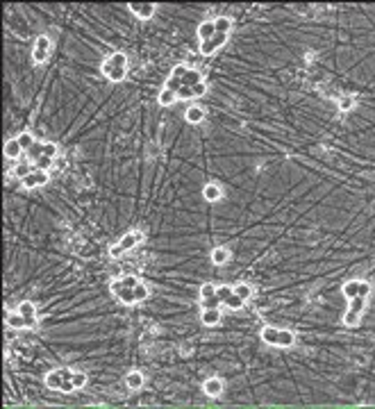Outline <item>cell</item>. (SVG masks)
<instances>
[{
  "instance_id": "obj_4",
  "label": "cell",
  "mask_w": 375,
  "mask_h": 409,
  "mask_svg": "<svg viewBox=\"0 0 375 409\" xmlns=\"http://www.w3.org/2000/svg\"><path fill=\"white\" fill-rule=\"evenodd\" d=\"M46 386L52 391H62V393H73L75 389V371L71 368H55L46 375Z\"/></svg>"
},
{
  "instance_id": "obj_11",
  "label": "cell",
  "mask_w": 375,
  "mask_h": 409,
  "mask_svg": "<svg viewBox=\"0 0 375 409\" xmlns=\"http://www.w3.org/2000/svg\"><path fill=\"white\" fill-rule=\"evenodd\" d=\"M228 39H230V34L228 32H219L216 30V34L211 36L209 41H205V43H200V53L205 55V57H211L214 53H219L221 48H223L225 43H228Z\"/></svg>"
},
{
  "instance_id": "obj_23",
  "label": "cell",
  "mask_w": 375,
  "mask_h": 409,
  "mask_svg": "<svg viewBox=\"0 0 375 409\" xmlns=\"http://www.w3.org/2000/svg\"><path fill=\"white\" fill-rule=\"evenodd\" d=\"M32 171H37V168H34L30 162H25V159H23V162L16 164L14 171H12V173H14V177H19V180H25V177H28Z\"/></svg>"
},
{
  "instance_id": "obj_12",
  "label": "cell",
  "mask_w": 375,
  "mask_h": 409,
  "mask_svg": "<svg viewBox=\"0 0 375 409\" xmlns=\"http://www.w3.org/2000/svg\"><path fill=\"white\" fill-rule=\"evenodd\" d=\"M202 391H205V395H209V398H219V395L225 391V382L216 375L207 377V380L202 382Z\"/></svg>"
},
{
  "instance_id": "obj_9",
  "label": "cell",
  "mask_w": 375,
  "mask_h": 409,
  "mask_svg": "<svg viewBox=\"0 0 375 409\" xmlns=\"http://www.w3.org/2000/svg\"><path fill=\"white\" fill-rule=\"evenodd\" d=\"M50 50H52L50 39H48L46 34L37 36V41H34V48H32V62H34V64L48 62V57H50Z\"/></svg>"
},
{
  "instance_id": "obj_3",
  "label": "cell",
  "mask_w": 375,
  "mask_h": 409,
  "mask_svg": "<svg viewBox=\"0 0 375 409\" xmlns=\"http://www.w3.org/2000/svg\"><path fill=\"white\" fill-rule=\"evenodd\" d=\"M100 71L110 82H123L128 75V57L123 53H112L100 64Z\"/></svg>"
},
{
  "instance_id": "obj_20",
  "label": "cell",
  "mask_w": 375,
  "mask_h": 409,
  "mask_svg": "<svg viewBox=\"0 0 375 409\" xmlns=\"http://www.w3.org/2000/svg\"><path fill=\"white\" fill-rule=\"evenodd\" d=\"M221 318H223L221 309H202V314H200V321L205 325H219Z\"/></svg>"
},
{
  "instance_id": "obj_6",
  "label": "cell",
  "mask_w": 375,
  "mask_h": 409,
  "mask_svg": "<svg viewBox=\"0 0 375 409\" xmlns=\"http://www.w3.org/2000/svg\"><path fill=\"white\" fill-rule=\"evenodd\" d=\"M261 339L269 345H278V348H289V345L296 343V334L293 332L282 330V327H273V325H266L261 330Z\"/></svg>"
},
{
  "instance_id": "obj_18",
  "label": "cell",
  "mask_w": 375,
  "mask_h": 409,
  "mask_svg": "<svg viewBox=\"0 0 375 409\" xmlns=\"http://www.w3.org/2000/svg\"><path fill=\"white\" fill-rule=\"evenodd\" d=\"M184 118H187L189 123H193V125H198V123L205 121V109H202L200 105H191V107L184 112Z\"/></svg>"
},
{
  "instance_id": "obj_22",
  "label": "cell",
  "mask_w": 375,
  "mask_h": 409,
  "mask_svg": "<svg viewBox=\"0 0 375 409\" xmlns=\"http://www.w3.org/2000/svg\"><path fill=\"white\" fill-rule=\"evenodd\" d=\"M232 291H234V295H237V298L243 300V302L252 298V286L246 284V282H237V284L232 286Z\"/></svg>"
},
{
  "instance_id": "obj_13",
  "label": "cell",
  "mask_w": 375,
  "mask_h": 409,
  "mask_svg": "<svg viewBox=\"0 0 375 409\" xmlns=\"http://www.w3.org/2000/svg\"><path fill=\"white\" fill-rule=\"evenodd\" d=\"M21 184L25 186V189H37V186H43L48 184V171H32L25 180H21Z\"/></svg>"
},
{
  "instance_id": "obj_7",
  "label": "cell",
  "mask_w": 375,
  "mask_h": 409,
  "mask_svg": "<svg viewBox=\"0 0 375 409\" xmlns=\"http://www.w3.org/2000/svg\"><path fill=\"white\" fill-rule=\"evenodd\" d=\"M141 241H143V232L141 230H132V232H128V234H125L116 245H112L110 254H112V257H121V254L130 252L134 245H139Z\"/></svg>"
},
{
  "instance_id": "obj_1",
  "label": "cell",
  "mask_w": 375,
  "mask_h": 409,
  "mask_svg": "<svg viewBox=\"0 0 375 409\" xmlns=\"http://www.w3.org/2000/svg\"><path fill=\"white\" fill-rule=\"evenodd\" d=\"M202 75L200 71H196V68H189L187 64H178V66L171 71L169 80H166V89L175 91V93H180V91H187V89H193L196 84H200Z\"/></svg>"
},
{
  "instance_id": "obj_10",
  "label": "cell",
  "mask_w": 375,
  "mask_h": 409,
  "mask_svg": "<svg viewBox=\"0 0 375 409\" xmlns=\"http://www.w3.org/2000/svg\"><path fill=\"white\" fill-rule=\"evenodd\" d=\"M341 293L346 295L348 300L357 298V295H366V298H368L370 295V284L368 282H364V280H350V282H346V284L341 286Z\"/></svg>"
},
{
  "instance_id": "obj_25",
  "label": "cell",
  "mask_w": 375,
  "mask_h": 409,
  "mask_svg": "<svg viewBox=\"0 0 375 409\" xmlns=\"http://www.w3.org/2000/svg\"><path fill=\"white\" fill-rule=\"evenodd\" d=\"M16 139H19V143H21V148H23V152H30V150L34 148V143H37V141H34V136L30 134V132H23V134H19Z\"/></svg>"
},
{
  "instance_id": "obj_17",
  "label": "cell",
  "mask_w": 375,
  "mask_h": 409,
  "mask_svg": "<svg viewBox=\"0 0 375 409\" xmlns=\"http://www.w3.org/2000/svg\"><path fill=\"white\" fill-rule=\"evenodd\" d=\"M143 382H146V377H143V373L139 371H132L125 375V386H128L130 391H139L143 386Z\"/></svg>"
},
{
  "instance_id": "obj_28",
  "label": "cell",
  "mask_w": 375,
  "mask_h": 409,
  "mask_svg": "<svg viewBox=\"0 0 375 409\" xmlns=\"http://www.w3.org/2000/svg\"><path fill=\"white\" fill-rule=\"evenodd\" d=\"M214 295H216V286H214V284H209V282H207V284L200 286V300L214 298Z\"/></svg>"
},
{
  "instance_id": "obj_26",
  "label": "cell",
  "mask_w": 375,
  "mask_h": 409,
  "mask_svg": "<svg viewBox=\"0 0 375 409\" xmlns=\"http://www.w3.org/2000/svg\"><path fill=\"white\" fill-rule=\"evenodd\" d=\"M157 100H159V105L169 107V105H173L175 100H178V93H175V91H171V89H166V86H164V89H162V93H159V98H157Z\"/></svg>"
},
{
  "instance_id": "obj_15",
  "label": "cell",
  "mask_w": 375,
  "mask_h": 409,
  "mask_svg": "<svg viewBox=\"0 0 375 409\" xmlns=\"http://www.w3.org/2000/svg\"><path fill=\"white\" fill-rule=\"evenodd\" d=\"M202 195H205V200H209V202H216V200L223 198V189H221V184H216V182H209V184L202 186Z\"/></svg>"
},
{
  "instance_id": "obj_8",
  "label": "cell",
  "mask_w": 375,
  "mask_h": 409,
  "mask_svg": "<svg viewBox=\"0 0 375 409\" xmlns=\"http://www.w3.org/2000/svg\"><path fill=\"white\" fill-rule=\"evenodd\" d=\"M364 307H366V295H357V298H352L348 312L343 314V323H346L348 327L357 325L359 318H361V314H364Z\"/></svg>"
},
{
  "instance_id": "obj_16",
  "label": "cell",
  "mask_w": 375,
  "mask_h": 409,
  "mask_svg": "<svg viewBox=\"0 0 375 409\" xmlns=\"http://www.w3.org/2000/svg\"><path fill=\"white\" fill-rule=\"evenodd\" d=\"M214 34H216V25H214V21H205V23H200V25H198V41H200V43L209 41Z\"/></svg>"
},
{
  "instance_id": "obj_27",
  "label": "cell",
  "mask_w": 375,
  "mask_h": 409,
  "mask_svg": "<svg viewBox=\"0 0 375 409\" xmlns=\"http://www.w3.org/2000/svg\"><path fill=\"white\" fill-rule=\"evenodd\" d=\"M148 295H150V289H148L146 282H139L137 286H134V298H137V302H143V300H148Z\"/></svg>"
},
{
  "instance_id": "obj_24",
  "label": "cell",
  "mask_w": 375,
  "mask_h": 409,
  "mask_svg": "<svg viewBox=\"0 0 375 409\" xmlns=\"http://www.w3.org/2000/svg\"><path fill=\"white\" fill-rule=\"evenodd\" d=\"M337 105H339V112H350V109L357 105V98L352 93H343V95H339Z\"/></svg>"
},
{
  "instance_id": "obj_19",
  "label": "cell",
  "mask_w": 375,
  "mask_h": 409,
  "mask_svg": "<svg viewBox=\"0 0 375 409\" xmlns=\"http://www.w3.org/2000/svg\"><path fill=\"white\" fill-rule=\"evenodd\" d=\"M230 250L228 248H223V245H216L214 250H211V264H216V266H223V264H228L230 262Z\"/></svg>"
},
{
  "instance_id": "obj_21",
  "label": "cell",
  "mask_w": 375,
  "mask_h": 409,
  "mask_svg": "<svg viewBox=\"0 0 375 409\" xmlns=\"http://www.w3.org/2000/svg\"><path fill=\"white\" fill-rule=\"evenodd\" d=\"M21 155H23V148H21V143H19V139H10L5 143V157L7 159H19Z\"/></svg>"
},
{
  "instance_id": "obj_14",
  "label": "cell",
  "mask_w": 375,
  "mask_h": 409,
  "mask_svg": "<svg viewBox=\"0 0 375 409\" xmlns=\"http://www.w3.org/2000/svg\"><path fill=\"white\" fill-rule=\"evenodd\" d=\"M128 7L132 9L134 16H139V18H143V21H148V18L155 16L157 5H155V3H130Z\"/></svg>"
},
{
  "instance_id": "obj_5",
  "label": "cell",
  "mask_w": 375,
  "mask_h": 409,
  "mask_svg": "<svg viewBox=\"0 0 375 409\" xmlns=\"http://www.w3.org/2000/svg\"><path fill=\"white\" fill-rule=\"evenodd\" d=\"M139 277L134 275H123L119 280H112L110 291L121 300L123 304H137V298H134V286L139 284Z\"/></svg>"
},
{
  "instance_id": "obj_2",
  "label": "cell",
  "mask_w": 375,
  "mask_h": 409,
  "mask_svg": "<svg viewBox=\"0 0 375 409\" xmlns=\"http://www.w3.org/2000/svg\"><path fill=\"white\" fill-rule=\"evenodd\" d=\"M5 323L14 330H28V327H34L39 323L37 316V304L30 302V300H23V302L16 307L14 314H7Z\"/></svg>"
}]
</instances>
